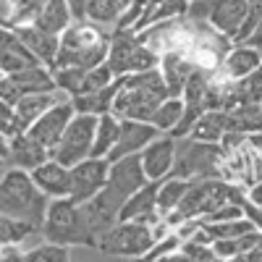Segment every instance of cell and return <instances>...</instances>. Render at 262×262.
<instances>
[{"mask_svg":"<svg viewBox=\"0 0 262 262\" xmlns=\"http://www.w3.org/2000/svg\"><path fill=\"white\" fill-rule=\"evenodd\" d=\"M29 176L48 200H69L71 196V168L55 163L53 158L34 168Z\"/></svg>","mask_w":262,"mask_h":262,"instance_id":"cell-15","label":"cell"},{"mask_svg":"<svg viewBox=\"0 0 262 262\" xmlns=\"http://www.w3.org/2000/svg\"><path fill=\"white\" fill-rule=\"evenodd\" d=\"M0 79H3V74H0Z\"/></svg>","mask_w":262,"mask_h":262,"instance_id":"cell-46","label":"cell"},{"mask_svg":"<svg viewBox=\"0 0 262 262\" xmlns=\"http://www.w3.org/2000/svg\"><path fill=\"white\" fill-rule=\"evenodd\" d=\"M160 131L152 126V123H144V121H121V128H118V142L113 147V152L107 155V163H116V160H123V158H131V155H142V149L158 139Z\"/></svg>","mask_w":262,"mask_h":262,"instance_id":"cell-12","label":"cell"},{"mask_svg":"<svg viewBox=\"0 0 262 262\" xmlns=\"http://www.w3.org/2000/svg\"><path fill=\"white\" fill-rule=\"evenodd\" d=\"M242 45H249V48H257V50H262V24L254 29V34H252L247 42H242Z\"/></svg>","mask_w":262,"mask_h":262,"instance_id":"cell-39","label":"cell"},{"mask_svg":"<svg viewBox=\"0 0 262 262\" xmlns=\"http://www.w3.org/2000/svg\"><path fill=\"white\" fill-rule=\"evenodd\" d=\"M0 262H24V252L18 247H3L0 249Z\"/></svg>","mask_w":262,"mask_h":262,"instance_id":"cell-36","label":"cell"},{"mask_svg":"<svg viewBox=\"0 0 262 262\" xmlns=\"http://www.w3.org/2000/svg\"><path fill=\"white\" fill-rule=\"evenodd\" d=\"M252 257H254V262H262V236H259V242H257V247L249 252Z\"/></svg>","mask_w":262,"mask_h":262,"instance_id":"cell-41","label":"cell"},{"mask_svg":"<svg viewBox=\"0 0 262 262\" xmlns=\"http://www.w3.org/2000/svg\"><path fill=\"white\" fill-rule=\"evenodd\" d=\"M181 118H184V100L181 97H168L165 102L158 105V111L152 113L149 123L155 126L160 134H168L170 137L173 128L181 123Z\"/></svg>","mask_w":262,"mask_h":262,"instance_id":"cell-28","label":"cell"},{"mask_svg":"<svg viewBox=\"0 0 262 262\" xmlns=\"http://www.w3.org/2000/svg\"><path fill=\"white\" fill-rule=\"evenodd\" d=\"M74 116H76V111H74L71 100H63V102L53 105L42 118H37V121L27 128V134H29L34 142H39L48 152H53L55 144L60 142V137L66 134V128H69V123H71Z\"/></svg>","mask_w":262,"mask_h":262,"instance_id":"cell-10","label":"cell"},{"mask_svg":"<svg viewBox=\"0 0 262 262\" xmlns=\"http://www.w3.org/2000/svg\"><path fill=\"white\" fill-rule=\"evenodd\" d=\"M155 244H158L155 226L147 223H116L97 238V249L102 254L131 257V259H142Z\"/></svg>","mask_w":262,"mask_h":262,"instance_id":"cell-7","label":"cell"},{"mask_svg":"<svg viewBox=\"0 0 262 262\" xmlns=\"http://www.w3.org/2000/svg\"><path fill=\"white\" fill-rule=\"evenodd\" d=\"M221 158H223L221 144L196 142L191 137L176 139V160H173L170 179H181V181L221 179V170H217Z\"/></svg>","mask_w":262,"mask_h":262,"instance_id":"cell-5","label":"cell"},{"mask_svg":"<svg viewBox=\"0 0 262 262\" xmlns=\"http://www.w3.org/2000/svg\"><path fill=\"white\" fill-rule=\"evenodd\" d=\"M42 238L58 247H95L97 249V236L90 226L84 207L71 200H50L48 217L42 223Z\"/></svg>","mask_w":262,"mask_h":262,"instance_id":"cell-4","label":"cell"},{"mask_svg":"<svg viewBox=\"0 0 262 262\" xmlns=\"http://www.w3.org/2000/svg\"><path fill=\"white\" fill-rule=\"evenodd\" d=\"M107 170H111V163L100 160V158H90V160L74 165L71 168V196L69 200L76 202V205L92 202L107 184Z\"/></svg>","mask_w":262,"mask_h":262,"instance_id":"cell-9","label":"cell"},{"mask_svg":"<svg viewBox=\"0 0 262 262\" xmlns=\"http://www.w3.org/2000/svg\"><path fill=\"white\" fill-rule=\"evenodd\" d=\"M170 95L165 90V81L158 69L131 74L121 79V90L113 100V116L121 121H144L149 123L152 113L158 111V105L165 102Z\"/></svg>","mask_w":262,"mask_h":262,"instance_id":"cell-3","label":"cell"},{"mask_svg":"<svg viewBox=\"0 0 262 262\" xmlns=\"http://www.w3.org/2000/svg\"><path fill=\"white\" fill-rule=\"evenodd\" d=\"M13 32H16V34L21 37V42L29 48V53L37 58V63L53 71L55 58H58V48H60V37H53V34L42 32V29H37V27H32V24H29V27H16Z\"/></svg>","mask_w":262,"mask_h":262,"instance_id":"cell-18","label":"cell"},{"mask_svg":"<svg viewBox=\"0 0 262 262\" xmlns=\"http://www.w3.org/2000/svg\"><path fill=\"white\" fill-rule=\"evenodd\" d=\"M249 11H252V0H212L210 27L233 42L238 29L244 27Z\"/></svg>","mask_w":262,"mask_h":262,"instance_id":"cell-14","label":"cell"},{"mask_svg":"<svg viewBox=\"0 0 262 262\" xmlns=\"http://www.w3.org/2000/svg\"><path fill=\"white\" fill-rule=\"evenodd\" d=\"M207 262H223V259H217V257H212V259H207Z\"/></svg>","mask_w":262,"mask_h":262,"instance_id":"cell-43","label":"cell"},{"mask_svg":"<svg viewBox=\"0 0 262 262\" xmlns=\"http://www.w3.org/2000/svg\"><path fill=\"white\" fill-rule=\"evenodd\" d=\"M155 262H191L184 252H181V247L176 249V252H168V254H163V257H158Z\"/></svg>","mask_w":262,"mask_h":262,"instance_id":"cell-38","label":"cell"},{"mask_svg":"<svg viewBox=\"0 0 262 262\" xmlns=\"http://www.w3.org/2000/svg\"><path fill=\"white\" fill-rule=\"evenodd\" d=\"M0 168H6V160H0Z\"/></svg>","mask_w":262,"mask_h":262,"instance_id":"cell-44","label":"cell"},{"mask_svg":"<svg viewBox=\"0 0 262 262\" xmlns=\"http://www.w3.org/2000/svg\"><path fill=\"white\" fill-rule=\"evenodd\" d=\"M0 160H6L8 163V139L0 134Z\"/></svg>","mask_w":262,"mask_h":262,"instance_id":"cell-40","label":"cell"},{"mask_svg":"<svg viewBox=\"0 0 262 262\" xmlns=\"http://www.w3.org/2000/svg\"><path fill=\"white\" fill-rule=\"evenodd\" d=\"M131 3H134V0H121V6H123V11H126V8H128Z\"/></svg>","mask_w":262,"mask_h":262,"instance_id":"cell-42","label":"cell"},{"mask_svg":"<svg viewBox=\"0 0 262 262\" xmlns=\"http://www.w3.org/2000/svg\"><path fill=\"white\" fill-rule=\"evenodd\" d=\"M186 3H194V0H186Z\"/></svg>","mask_w":262,"mask_h":262,"instance_id":"cell-45","label":"cell"},{"mask_svg":"<svg viewBox=\"0 0 262 262\" xmlns=\"http://www.w3.org/2000/svg\"><path fill=\"white\" fill-rule=\"evenodd\" d=\"M158 71H160V76H163V81H165L168 95H170V97H181L189 76L196 71V66H194V60H191L184 50H168V53L160 55Z\"/></svg>","mask_w":262,"mask_h":262,"instance_id":"cell-16","label":"cell"},{"mask_svg":"<svg viewBox=\"0 0 262 262\" xmlns=\"http://www.w3.org/2000/svg\"><path fill=\"white\" fill-rule=\"evenodd\" d=\"M244 217H247V221L254 226V231H257V233H262V207L244 202Z\"/></svg>","mask_w":262,"mask_h":262,"instance_id":"cell-34","label":"cell"},{"mask_svg":"<svg viewBox=\"0 0 262 262\" xmlns=\"http://www.w3.org/2000/svg\"><path fill=\"white\" fill-rule=\"evenodd\" d=\"M210 11H212V0H194V3H186V16L194 24H202V21L210 24Z\"/></svg>","mask_w":262,"mask_h":262,"instance_id":"cell-32","label":"cell"},{"mask_svg":"<svg viewBox=\"0 0 262 262\" xmlns=\"http://www.w3.org/2000/svg\"><path fill=\"white\" fill-rule=\"evenodd\" d=\"M121 16H123L121 0H90V3H86L84 21H90V24H95V27L116 32Z\"/></svg>","mask_w":262,"mask_h":262,"instance_id":"cell-25","label":"cell"},{"mask_svg":"<svg viewBox=\"0 0 262 262\" xmlns=\"http://www.w3.org/2000/svg\"><path fill=\"white\" fill-rule=\"evenodd\" d=\"M118 90H121V79H116L113 84L102 86V90H97V92H86V95L74 97L71 105H74V111L79 116H95V118H100V116H107L113 111V100H116Z\"/></svg>","mask_w":262,"mask_h":262,"instance_id":"cell-21","label":"cell"},{"mask_svg":"<svg viewBox=\"0 0 262 262\" xmlns=\"http://www.w3.org/2000/svg\"><path fill=\"white\" fill-rule=\"evenodd\" d=\"M105 66L111 69V74L116 79H123V76H131V74L158 69L160 55L152 48H147L134 32L116 29L113 39H111V53H107V58H105Z\"/></svg>","mask_w":262,"mask_h":262,"instance_id":"cell-6","label":"cell"},{"mask_svg":"<svg viewBox=\"0 0 262 262\" xmlns=\"http://www.w3.org/2000/svg\"><path fill=\"white\" fill-rule=\"evenodd\" d=\"M45 160H50V152L42 147L39 142H34L27 131H21V134L8 139V163H11V168L32 173Z\"/></svg>","mask_w":262,"mask_h":262,"instance_id":"cell-17","label":"cell"},{"mask_svg":"<svg viewBox=\"0 0 262 262\" xmlns=\"http://www.w3.org/2000/svg\"><path fill=\"white\" fill-rule=\"evenodd\" d=\"M48 207H50V200L37 189V184L32 181L27 170H18V168L3 170V176H0V215L29 223L39 228L42 233Z\"/></svg>","mask_w":262,"mask_h":262,"instance_id":"cell-2","label":"cell"},{"mask_svg":"<svg viewBox=\"0 0 262 262\" xmlns=\"http://www.w3.org/2000/svg\"><path fill=\"white\" fill-rule=\"evenodd\" d=\"M244 194H247V202H249V205L262 207V181H254V184H252Z\"/></svg>","mask_w":262,"mask_h":262,"instance_id":"cell-37","label":"cell"},{"mask_svg":"<svg viewBox=\"0 0 262 262\" xmlns=\"http://www.w3.org/2000/svg\"><path fill=\"white\" fill-rule=\"evenodd\" d=\"M24 262H71L69 247H58V244H37L24 252Z\"/></svg>","mask_w":262,"mask_h":262,"instance_id":"cell-30","label":"cell"},{"mask_svg":"<svg viewBox=\"0 0 262 262\" xmlns=\"http://www.w3.org/2000/svg\"><path fill=\"white\" fill-rule=\"evenodd\" d=\"M189 186H191V181H181V179H165V181L158 184V200H155V205H158V212H160L163 221L181 205V200H184V194L189 191Z\"/></svg>","mask_w":262,"mask_h":262,"instance_id":"cell-27","label":"cell"},{"mask_svg":"<svg viewBox=\"0 0 262 262\" xmlns=\"http://www.w3.org/2000/svg\"><path fill=\"white\" fill-rule=\"evenodd\" d=\"M221 69L228 76V81H242L252 76L257 69H262V50L249 48V45H233L228 48Z\"/></svg>","mask_w":262,"mask_h":262,"instance_id":"cell-19","label":"cell"},{"mask_svg":"<svg viewBox=\"0 0 262 262\" xmlns=\"http://www.w3.org/2000/svg\"><path fill=\"white\" fill-rule=\"evenodd\" d=\"M155 200H158V184L149 181L126 200V205L118 212V223H147V226L163 223Z\"/></svg>","mask_w":262,"mask_h":262,"instance_id":"cell-13","label":"cell"},{"mask_svg":"<svg viewBox=\"0 0 262 262\" xmlns=\"http://www.w3.org/2000/svg\"><path fill=\"white\" fill-rule=\"evenodd\" d=\"M142 170L147 181H165L170 179V170H173V160H176V139L168 137V134H160L158 139H152L144 149H142Z\"/></svg>","mask_w":262,"mask_h":262,"instance_id":"cell-11","label":"cell"},{"mask_svg":"<svg viewBox=\"0 0 262 262\" xmlns=\"http://www.w3.org/2000/svg\"><path fill=\"white\" fill-rule=\"evenodd\" d=\"M118 128H121V118H116L113 113H107V116H100V118H97L92 158L107 160V155L113 152V147H116V142H118Z\"/></svg>","mask_w":262,"mask_h":262,"instance_id":"cell-26","label":"cell"},{"mask_svg":"<svg viewBox=\"0 0 262 262\" xmlns=\"http://www.w3.org/2000/svg\"><path fill=\"white\" fill-rule=\"evenodd\" d=\"M113 32L95 27L90 21H74V24L60 34V48L53 69H81L92 71L105 63L111 53Z\"/></svg>","mask_w":262,"mask_h":262,"instance_id":"cell-1","label":"cell"},{"mask_svg":"<svg viewBox=\"0 0 262 262\" xmlns=\"http://www.w3.org/2000/svg\"><path fill=\"white\" fill-rule=\"evenodd\" d=\"M228 134V116L223 111H207L200 116V121H196L191 126V139L196 142H207V144H221L223 137Z\"/></svg>","mask_w":262,"mask_h":262,"instance_id":"cell-24","label":"cell"},{"mask_svg":"<svg viewBox=\"0 0 262 262\" xmlns=\"http://www.w3.org/2000/svg\"><path fill=\"white\" fill-rule=\"evenodd\" d=\"M21 95H39V92H55L58 86L53 81V71L45 66H29V69L18 71L13 76H8Z\"/></svg>","mask_w":262,"mask_h":262,"instance_id":"cell-23","label":"cell"},{"mask_svg":"<svg viewBox=\"0 0 262 262\" xmlns=\"http://www.w3.org/2000/svg\"><path fill=\"white\" fill-rule=\"evenodd\" d=\"M24 97L18 92V86L8 79V76H3L0 79V102H6V105H11V107H16V102Z\"/></svg>","mask_w":262,"mask_h":262,"instance_id":"cell-33","label":"cell"},{"mask_svg":"<svg viewBox=\"0 0 262 262\" xmlns=\"http://www.w3.org/2000/svg\"><path fill=\"white\" fill-rule=\"evenodd\" d=\"M71 24H74V18H71V11H69V3H66V0H42L39 13H37L32 27L48 32L53 37H60Z\"/></svg>","mask_w":262,"mask_h":262,"instance_id":"cell-22","label":"cell"},{"mask_svg":"<svg viewBox=\"0 0 262 262\" xmlns=\"http://www.w3.org/2000/svg\"><path fill=\"white\" fill-rule=\"evenodd\" d=\"M66 3H69V11H71V18L74 21H84L86 3H90V0H66Z\"/></svg>","mask_w":262,"mask_h":262,"instance_id":"cell-35","label":"cell"},{"mask_svg":"<svg viewBox=\"0 0 262 262\" xmlns=\"http://www.w3.org/2000/svg\"><path fill=\"white\" fill-rule=\"evenodd\" d=\"M21 123H18V116H16V111L11 105H6V102H0V134H3L6 139H11V137H16V134H21Z\"/></svg>","mask_w":262,"mask_h":262,"instance_id":"cell-31","label":"cell"},{"mask_svg":"<svg viewBox=\"0 0 262 262\" xmlns=\"http://www.w3.org/2000/svg\"><path fill=\"white\" fill-rule=\"evenodd\" d=\"M95 128H97V118L95 116H74L66 134L60 137V142L55 144V149L50 152V158L66 168H74L84 160L92 158V147H95Z\"/></svg>","mask_w":262,"mask_h":262,"instance_id":"cell-8","label":"cell"},{"mask_svg":"<svg viewBox=\"0 0 262 262\" xmlns=\"http://www.w3.org/2000/svg\"><path fill=\"white\" fill-rule=\"evenodd\" d=\"M29 236H42V233H39V228H34L29 223H21L8 215H0V247H18Z\"/></svg>","mask_w":262,"mask_h":262,"instance_id":"cell-29","label":"cell"},{"mask_svg":"<svg viewBox=\"0 0 262 262\" xmlns=\"http://www.w3.org/2000/svg\"><path fill=\"white\" fill-rule=\"evenodd\" d=\"M63 100H71V97H66L63 92H39V95H24L18 102H16V116H18V123H21V128H29L37 118H42L53 105H58V102H63Z\"/></svg>","mask_w":262,"mask_h":262,"instance_id":"cell-20","label":"cell"}]
</instances>
